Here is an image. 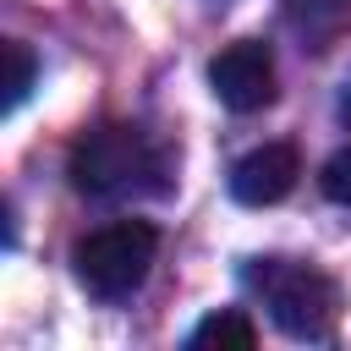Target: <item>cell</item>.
Listing matches in <instances>:
<instances>
[{"mask_svg":"<svg viewBox=\"0 0 351 351\" xmlns=\"http://www.w3.org/2000/svg\"><path fill=\"white\" fill-rule=\"evenodd\" d=\"M154 252H159V230L148 219H115V225L88 230L71 247V274L82 280V291L115 302V296H132L148 280Z\"/></svg>","mask_w":351,"mask_h":351,"instance_id":"3","label":"cell"},{"mask_svg":"<svg viewBox=\"0 0 351 351\" xmlns=\"http://www.w3.org/2000/svg\"><path fill=\"white\" fill-rule=\"evenodd\" d=\"M208 88L225 110L252 115L274 104V49L263 38H236L208 60Z\"/></svg>","mask_w":351,"mask_h":351,"instance_id":"4","label":"cell"},{"mask_svg":"<svg viewBox=\"0 0 351 351\" xmlns=\"http://www.w3.org/2000/svg\"><path fill=\"white\" fill-rule=\"evenodd\" d=\"M0 55H5V110H16V104L27 99V88H33V71H38V66H33V49L16 44V38H5Z\"/></svg>","mask_w":351,"mask_h":351,"instance_id":"8","label":"cell"},{"mask_svg":"<svg viewBox=\"0 0 351 351\" xmlns=\"http://www.w3.org/2000/svg\"><path fill=\"white\" fill-rule=\"evenodd\" d=\"M285 22L307 49H329L351 27V0H285Z\"/></svg>","mask_w":351,"mask_h":351,"instance_id":"6","label":"cell"},{"mask_svg":"<svg viewBox=\"0 0 351 351\" xmlns=\"http://www.w3.org/2000/svg\"><path fill=\"white\" fill-rule=\"evenodd\" d=\"M186 346H192V351H252V346H258V324H252L241 307H219V313H208V318L186 335Z\"/></svg>","mask_w":351,"mask_h":351,"instance_id":"7","label":"cell"},{"mask_svg":"<svg viewBox=\"0 0 351 351\" xmlns=\"http://www.w3.org/2000/svg\"><path fill=\"white\" fill-rule=\"evenodd\" d=\"M335 110H340V121L351 126V77H346V88H340V104H335Z\"/></svg>","mask_w":351,"mask_h":351,"instance_id":"10","label":"cell"},{"mask_svg":"<svg viewBox=\"0 0 351 351\" xmlns=\"http://www.w3.org/2000/svg\"><path fill=\"white\" fill-rule=\"evenodd\" d=\"M247 285L269 307L274 329H285L291 340H329V329L340 318V285L318 263H302V258H252L247 263Z\"/></svg>","mask_w":351,"mask_h":351,"instance_id":"2","label":"cell"},{"mask_svg":"<svg viewBox=\"0 0 351 351\" xmlns=\"http://www.w3.org/2000/svg\"><path fill=\"white\" fill-rule=\"evenodd\" d=\"M318 186H324V197H329V203L351 208V148H340V154H329V159H324Z\"/></svg>","mask_w":351,"mask_h":351,"instance_id":"9","label":"cell"},{"mask_svg":"<svg viewBox=\"0 0 351 351\" xmlns=\"http://www.w3.org/2000/svg\"><path fill=\"white\" fill-rule=\"evenodd\" d=\"M165 148L143 126H99L71 143L66 176L88 197H126V192H159L165 186Z\"/></svg>","mask_w":351,"mask_h":351,"instance_id":"1","label":"cell"},{"mask_svg":"<svg viewBox=\"0 0 351 351\" xmlns=\"http://www.w3.org/2000/svg\"><path fill=\"white\" fill-rule=\"evenodd\" d=\"M296 176H302L296 148L291 143H263V148H252L230 165V197L247 203V208H269L296 186Z\"/></svg>","mask_w":351,"mask_h":351,"instance_id":"5","label":"cell"}]
</instances>
